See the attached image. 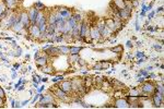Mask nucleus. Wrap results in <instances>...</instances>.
<instances>
[{
  "label": "nucleus",
  "instance_id": "1",
  "mask_svg": "<svg viewBox=\"0 0 164 109\" xmlns=\"http://www.w3.org/2000/svg\"><path fill=\"white\" fill-rule=\"evenodd\" d=\"M71 89L73 93H83L84 91V83L83 80L79 78H74L71 80Z\"/></svg>",
  "mask_w": 164,
  "mask_h": 109
},
{
  "label": "nucleus",
  "instance_id": "2",
  "mask_svg": "<svg viewBox=\"0 0 164 109\" xmlns=\"http://www.w3.org/2000/svg\"><path fill=\"white\" fill-rule=\"evenodd\" d=\"M139 91L141 93H144V95H152L154 93V91H155V85L152 82H144L140 86Z\"/></svg>",
  "mask_w": 164,
  "mask_h": 109
},
{
  "label": "nucleus",
  "instance_id": "3",
  "mask_svg": "<svg viewBox=\"0 0 164 109\" xmlns=\"http://www.w3.org/2000/svg\"><path fill=\"white\" fill-rule=\"evenodd\" d=\"M53 94H54L55 97H57L58 99H60L62 102H70V98H69V96H68V93L64 92V91L60 89L58 86L53 89Z\"/></svg>",
  "mask_w": 164,
  "mask_h": 109
},
{
  "label": "nucleus",
  "instance_id": "4",
  "mask_svg": "<svg viewBox=\"0 0 164 109\" xmlns=\"http://www.w3.org/2000/svg\"><path fill=\"white\" fill-rule=\"evenodd\" d=\"M89 35H90V26L87 22L83 19V21L80 23V36L82 38H87Z\"/></svg>",
  "mask_w": 164,
  "mask_h": 109
},
{
  "label": "nucleus",
  "instance_id": "5",
  "mask_svg": "<svg viewBox=\"0 0 164 109\" xmlns=\"http://www.w3.org/2000/svg\"><path fill=\"white\" fill-rule=\"evenodd\" d=\"M19 16H20V22L23 24L24 28L29 30V27L31 26V22H30V19H29L27 12L26 11H21L20 13H19Z\"/></svg>",
  "mask_w": 164,
  "mask_h": 109
},
{
  "label": "nucleus",
  "instance_id": "6",
  "mask_svg": "<svg viewBox=\"0 0 164 109\" xmlns=\"http://www.w3.org/2000/svg\"><path fill=\"white\" fill-rule=\"evenodd\" d=\"M29 35H31V37L33 39H37L38 41V38L41 36V31H40V28H38V26L37 25H31L29 27Z\"/></svg>",
  "mask_w": 164,
  "mask_h": 109
},
{
  "label": "nucleus",
  "instance_id": "7",
  "mask_svg": "<svg viewBox=\"0 0 164 109\" xmlns=\"http://www.w3.org/2000/svg\"><path fill=\"white\" fill-rule=\"evenodd\" d=\"M38 12H40V11L37 10L35 7H32V8H30L29 11H27V14H29V19H30V22H31V25H34V24H35L37 16H38Z\"/></svg>",
  "mask_w": 164,
  "mask_h": 109
},
{
  "label": "nucleus",
  "instance_id": "8",
  "mask_svg": "<svg viewBox=\"0 0 164 109\" xmlns=\"http://www.w3.org/2000/svg\"><path fill=\"white\" fill-rule=\"evenodd\" d=\"M152 102H153L154 107H162L164 102V96L162 94L155 92V94L152 96Z\"/></svg>",
  "mask_w": 164,
  "mask_h": 109
},
{
  "label": "nucleus",
  "instance_id": "9",
  "mask_svg": "<svg viewBox=\"0 0 164 109\" xmlns=\"http://www.w3.org/2000/svg\"><path fill=\"white\" fill-rule=\"evenodd\" d=\"M114 107H116V108H130L127 99H124L123 97L116 98V100L114 102Z\"/></svg>",
  "mask_w": 164,
  "mask_h": 109
},
{
  "label": "nucleus",
  "instance_id": "10",
  "mask_svg": "<svg viewBox=\"0 0 164 109\" xmlns=\"http://www.w3.org/2000/svg\"><path fill=\"white\" fill-rule=\"evenodd\" d=\"M58 87L62 89L64 92H66V93H71L72 89H71V81H69V80H65V81H62L59 83L58 85Z\"/></svg>",
  "mask_w": 164,
  "mask_h": 109
},
{
  "label": "nucleus",
  "instance_id": "11",
  "mask_svg": "<svg viewBox=\"0 0 164 109\" xmlns=\"http://www.w3.org/2000/svg\"><path fill=\"white\" fill-rule=\"evenodd\" d=\"M89 37L91 39H93V41H98L101 38V33H100L96 26H91L90 27V35H89Z\"/></svg>",
  "mask_w": 164,
  "mask_h": 109
},
{
  "label": "nucleus",
  "instance_id": "12",
  "mask_svg": "<svg viewBox=\"0 0 164 109\" xmlns=\"http://www.w3.org/2000/svg\"><path fill=\"white\" fill-rule=\"evenodd\" d=\"M70 34H71V36L73 37L74 41H81L82 37L80 36V23H78L72 27V31Z\"/></svg>",
  "mask_w": 164,
  "mask_h": 109
},
{
  "label": "nucleus",
  "instance_id": "13",
  "mask_svg": "<svg viewBox=\"0 0 164 109\" xmlns=\"http://www.w3.org/2000/svg\"><path fill=\"white\" fill-rule=\"evenodd\" d=\"M56 11L62 14V16L65 19V20H69V19L72 16V12L69 10L68 8H58Z\"/></svg>",
  "mask_w": 164,
  "mask_h": 109
},
{
  "label": "nucleus",
  "instance_id": "14",
  "mask_svg": "<svg viewBox=\"0 0 164 109\" xmlns=\"http://www.w3.org/2000/svg\"><path fill=\"white\" fill-rule=\"evenodd\" d=\"M45 52H46L47 56H51V57H56V56H59V55H60L59 48H58V47H54V46H51V47H48L47 49H45Z\"/></svg>",
  "mask_w": 164,
  "mask_h": 109
},
{
  "label": "nucleus",
  "instance_id": "15",
  "mask_svg": "<svg viewBox=\"0 0 164 109\" xmlns=\"http://www.w3.org/2000/svg\"><path fill=\"white\" fill-rule=\"evenodd\" d=\"M37 67H44L48 63V57L47 56H41V57H36L35 60Z\"/></svg>",
  "mask_w": 164,
  "mask_h": 109
},
{
  "label": "nucleus",
  "instance_id": "16",
  "mask_svg": "<svg viewBox=\"0 0 164 109\" xmlns=\"http://www.w3.org/2000/svg\"><path fill=\"white\" fill-rule=\"evenodd\" d=\"M130 12H128V11L126 10L125 8L124 9H120V10H118V16H119V18H120V20L122 21H126V20H128L129 18H130Z\"/></svg>",
  "mask_w": 164,
  "mask_h": 109
},
{
  "label": "nucleus",
  "instance_id": "17",
  "mask_svg": "<svg viewBox=\"0 0 164 109\" xmlns=\"http://www.w3.org/2000/svg\"><path fill=\"white\" fill-rule=\"evenodd\" d=\"M100 33H101V37H103V38H108V37H111V35H112L113 32L111 31V28H109L108 26L105 25Z\"/></svg>",
  "mask_w": 164,
  "mask_h": 109
},
{
  "label": "nucleus",
  "instance_id": "18",
  "mask_svg": "<svg viewBox=\"0 0 164 109\" xmlns=\"http://www.w3.org/2000/svg\"><path fill=\"white\" fill-rule=\"evenodd\" d=\"M3 3L7 7V9H9V10H13L18 5V2L16 0H3Z\"/></svg>",
  "mask_w": 164,
  "mask_h": 109
},
{
  "label": "nucleus",
  "instance_id": "19",
  "mask_svg": "<svg viewBox=\"0 0 164 109\" xmlns=\"http://www.w3.org/2000/svg\"><path fill=\"white\" fill-rule=\"evenodd\" d=\"M23 28H24V26H23V24H22L20 21L16 22L13 25L11 26V30H12L13 32H16V33H20Z\"/></svg>",
  "mask_w": 164,
  "mask_h": 109
},
{
  "label": "nucleus",
  "instance_id": "20",
  "mask_svg": "<svg viewBox=\"0 0 164 109\" xmlns=\"http://www.w3.org/2000/svg\"><path fill=\"white\" fill-rule=\"evenodd\" d=\"M54 103V97L51 94H47L44 96V98L41 100V104H53Z\"/></svg>",
  "mask_w": 164,
  "mask_h": 109
},
{
  "label": "nucleus",
  "instance_id": "21",
  "mask_svg": "<svg viewBox=\"0 0 164 109\" xmlns=\"http://www.w3.org/2000/svg\"><path fill=\"white\" fill-rule=\"evenodd\" d=\"M101 85H102V89L104 91V92H108V91H111V89H112V87H113L107 80H103L102 83H101Z\"/></svg>",
  "mask_w": 164,
  "mask_h": 109
},
{
  "label": "nucleus",
  "instance_id": "22",
  "mask_svg": "<svg viewBox=\"0 0 164 109\" xmlns=\"http://www.w3.org/2000/svg\"><path fill=\"white\" fill-rule=\"evenodd\" d=\"M47 23L48 24H55L56 23V11L51 12L47 16Z\"/></svg>",
  "mask_w": 164,
  "mask_h": 109
},
{
  "label": "nucleus",
  "instance_id": "23",
  "mask_svg": "<svg viewBox=\"0 0 164 109\" xmlns=\"http://www.w3.org/2000/svg\"><path fill=\"white\" fill-rule=\"evenodd\" d=\"M114 3H115V7L118 10L125 8V0H114Z\"/></svg>",
  "mask_w": 164,
  "mask_h": 109
},
{
  "label": "nucleus",
  "instance_id": "24",
  "mask_svg": "<svg viewBox=\"0 0 164 109\" xmlns=\"http://www.w3.org/2000/svg\"><path fill=\"white\" fill-rule=\"evenodd\" d=\"M72 18L74 19V21L77 22V23H81V22L83 21L82 14L81 13H79V12H74V13H72Z\"/></svg>",
  "mask_w": 164,
  "mask_h": 109
},
{
  "label": "nucleus",
  "instance_id": "25",
  "mask_svg": "<svg viewBox=\"0 0 164 109\" xmlns=\"http://www.w3.org/2000/svg\"><path fill=\"white\" fill-rule=\"evenodd\" d=\"M82 47H69L70 53L69 55H79V52L81 51Z\"/></svg>",
  "mask_w": 164,
  "mask_h": 109
},
{
  "label": "nucleus",
  "instance_id": "26",
  "mask_svg": "<svg viewBox=\"0 0 164 109\" xmlns=\"http://www.w3.org/2000/svg\"><path fill=\"white\" fill-rule=\"evenodd\" d=\"M58 48H59L60 55H69L70 53V50H69V47L68 46H60Z\"/></svg>",
  "mask_w": 164,
  "mask_h": 109
},
{
  "label": "nucleus",
  "instance_id": "27",
  "mask_svg": "<svg viewBox=\"0 0 164 109\" xmlns=\"http://www.w3.org/2000/svg\"><path fill=\"white\" fill-rule=\"evenodd\" d=\"M42 69H43V70H42L43 72H44V73H48V74L53 73V71H54V70H53V67H51V64H48V63H47L46 66L42 67Z\"/></svg>",
  "mask_w": 164,
  "mask_h": 109
},
{
  "label": "nucleus",
  "instance_id": "28",
  "mask_svg": "<svg viewBox=\"0 0 164 109\" xmlns=\"http://www.w3.org/2000/svg\"><path fill=\"white\" fill-rule=\"evenodd\" d=\"M83 83H84V87L85 88L91 87V85H92V80L90 78H85L83 80Z\"/></svg>",
  "mask_w": 164,
  "mask_h": 109
},
{
  "label": "nucleus",
  "instance_id": "29",
  "mask_svg": "<svg viewBox=\"0 0 164 109\" xmlns=\"http://www.w3.org/2000/svg\"><path fill=\"white\" fill-rule=\"evenodd\" d=\"M154 92H158V93L162 94L164 95V89H163V85L162 84H158L156 86H155V91Z\"/></svg>",
  "mask_w": 164,
  "mask_h": 109
},
{
  "label": "nucleus",
  "instance_id": "30",
  "mask_svg": "<svg viewBox=\"0 0 164 109\" xmlns=\"http://www.w3.org/2000/svg\"><path fill=\"white\" fill-rule=\"evenodd\" d=\"M78 59H79V55H70L69 61H71V62H77Z\"/></svg>",
  "mask_w": 164,
  "mask_h": 109
},
{
  "label": "nucleus",
  "instance_id": "31",
  "mask_svg": "<svg viewBox=\"0 0 164 109\" xmlns=\"http://www.w3.org/2000/svg\"><path fill=\"white\" fill-rule=\"evenodd\" d=\"M34 7H35V8L38 11H42V10H44V9H45V7L42 5L41 2H37V3H35V5H34Z\"/></svg>",
  "mask_w": 164,
  "mask_h": 109
},
{
  "label": "nucleus",
  "instance_id": "32",
  "mask_svg": "<svg viewBox=\"0 0 164 109\" xmlns=\"http://www.w3.org/2000/svg\"><path fill=\"white\" fill-rule=\"evenodd\" d=\"M112 51L113 52H122L123 51V47L122 46L114 47V48H112Z\"/></svg>",
  "mask_w": 164,
  "mask_h": 109
},
{
  "label": "nucleus",
  "instance_id": "33",
  "mask_svg": "<svg viewBox=\"0 0 164 109\" xmlns=\"http://www.w3.org/2000/svg\"><path fill=\"white\" fill-rule=\"evenodd\" d=\"M67 21L69 22V24H70V26H71V27H73V26L76 25V24H78L77 22L74 21V19H73L72 16H71V18H70V19H69V20H67Z\"/></svg>",
  "mask_w": 164,
  "mask_h": 109
},
{
  "label": "nucleus",
  "instance_id": "34",
  "mask_svg": "<svg viewBox=\"0 0 164 109\" xmlns=\"http://www.w3.org/2000/svg\"><path fill=\"white\" fill-rule=\"evenodd\" d=\"M5 10H7V7L5 5V3H1V5H0V16H1V14H2Z\"/></svg>",
  "mask_w": 164,
  "mask_h": 109
},
{
  "label": "nucleus",
  "instance_id": "35",
  "mask_svg": "<svg viewBox=\"0 0 164 109\" xmlns=\"http://www.w3.org/2000/svg\"><path fill=\"white\" fill-rule=\"evenodd\" d=\"M115 97H116V98H120V97H123V92H122V91H117V92H115Z\"/></svg>",
  "mask_w": 164,
  "mask_h": 109
},
{
  "label": "nucleus",
  "instance_id": "36",
  "mask_svg": "<svg viewBox=\"0 0 164 109\" xmlns=\"http://www.w3.org/2000/svg\"><path fill=\"white\" fill-rule=\"evenodd\" d=\"M78 63H79V64H80L81 67H84V66H87V62H85V61H84L83 59H80V58L78 59Z\"/></svg>",
  "mask_w": 164,
  "mask_h": 109
},
{
  "label": "nucleus",
  "instance_id": "37",
  "mask_svg": "<svg viewBox=\"0 0 164 109\" xmlns=\"http://www.w3.org/2000/svg\"><path fill=\"white\" fill-rule=\"evenodd\" d=\"M94 69H95V70H103L102 62H100V63H98V64H95V66H94Z\"/></svg>",
  "mask_w": 164,
  "mask_h": 109
},
{
  "label": "nucleus",
  "instance_id": "38",
  "mask_svg": "<svg viewBox=\"0 0 164 109\" xmlns=\"http://www.w3.org/2000/svg\"><path fill=\"white\" fill-rule=\"evenodd\" d=\"M0 97H1V98H5V91L2 89V87H0Z\"/></svg>",
  "mask_w": 164,
  "mask_h": 109
},
{
  "label": "nucleus",
  "instance_id": "39",
  "mask_svg": "<svg viewBox=\"0 0 164 109\" xmlns=\"http://www.w3.org/2000/svg\"><path fill=\"white\" fill-rule=\"evenodd\" d=\"M102 81H103V79H102V78H100V77H98V78H95V82H98V84L102 83Z\"/></svg>",
  "mask_w": 164,
  "mask_h": 109
},
{
  "label": "nucleus",
  "instance_id": "40",
  "mask_svg": "<svg viewBox=\"0 0 164 109\" xmlns=\"http://www.w3.org/2000/svg\"><path fill=\"white\" fill-rule=\"evenodd\" d=\"M3 105H5V98H1V97H0V108L3 107Z\"/></svg>",
  "mask_w": 164,
  "mask_h": 109
},
{
  "label": "nucleus",
  "instance_id": "41",
  "mask_svg": "<svg viewBox=\"0 0 164 109\" xmlns=\"http://www.w3.org/2000/svg\"><path fill=\"white\" fill-rule=\"evenodd\" d=\"M131 3H133V7H137L138 5V0H133V1H131Z\"/></svg>",
  "mask_w": 164,
  "mask_h": 109
},
{
  "label": "nucleus",
  "instance_id": "42",
  "mask_svg": "<svg viewBox=\"0 0 164 109\" xmlns=\"http://www.w3.org/2000/svg\"><path fill=\"white\" fill-rule=\"evenodd\" d=\"M127 44H128V47H133V44H131V42H128Z\"/></svg>",
  "mask_w": 164,
  "mask_h": 109
},
{
  "label": "nucleus",
  "instance_id": "43",
  "mask_svg": "<svg viewBox=\"0 0 164 109\" xmlns=\"http://www.w3.org/2000/svg\"><path fill=\"white\" fill-rule=\"evenodd\" d=\"M16 2H18V3H19V2H20L21 0H16Z\"/></svg>",
  "mask_w": 164,
  "mask_h": 109
}]
</instances>
